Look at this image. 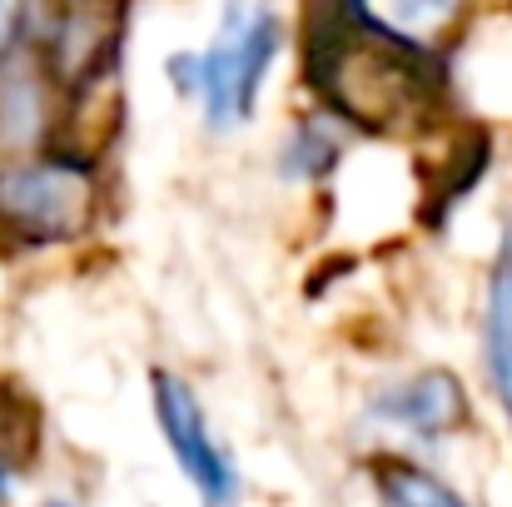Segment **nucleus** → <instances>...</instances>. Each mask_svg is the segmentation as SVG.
Masks as SVG:
<instances>
[{"label": "nucleus", "mask_w": 512, "mask_h": 507, "mask_svg": "<svg viewBox=\"0 0 512 507\" xmlns=\"http://www.w3.org/2000/svg\"><path fill=\"white\" fill-rule=\"evenodd\" d=\"M20 10H25V0H0V60H5V50L15 45V30H20Z\"/></svg>", "instance_id": "9d476101"}, {"label": "nucleus", "mask_w": 512, "mask_h": 507, "mask_svg": "<svg viewBox=\"0 0 512 507\" xmlns=\"http://www.w3.org/2000/svg\"><path fill=\"white\" fill-rule=\"evenodd\" d=\"M155 418L165 433L179 478L199 493L204 507H234L239 503V473L229 448H219V438L209 433V418L194 398V388L174 373H155Z\"/></svg>", "instance_id": "7ed1b4c3"}, {"label": "nucleus", "mask_w": 512, "mask_h": 507, "mask_svg": "<svg viewBox=\"0 0 512 507\" xmlns=\"http://www.w3.org/2000/svg\"><path fill=\"white\" fill-rule=\"evenodd\" d=\"M45 130V100L30 75H5L0 80V145L5 150H30Z\"/></svg>", "instance_id": "6e6552de"}, {"label": "nucleus", "mask_w": 512, "mask_h": 507, "mask_svg": "<svg viewBox=\"0 0 512 507\" xmlns=\"http://www.w3.org/2000/svg\"><path fill=\"white\" fill-rule=\"evenodd\" d=\"M5 493H10V463L0 458V503H5Z\"/></svg>", "instance_id": "9b49d317"}, {"label": "nucleus", "mask_w": 512, "mask_h": 507, "mask_svg": "<svg viewBox=\"0 0 512 507\" xmlns=\"http://www.w3.org/2000/svg\"><path fill=\"white\" fill-rule=\"evenodd\" d=\"M50 507H70V503H50Z\"/></svg>", "instance_id": "f8f14e48"}, {"label": "nucleus", "mask_w": 512, "mask_h": 507, "mask_svg": "<svg viewBox=\"0 0 512 507\" xmlns=\"http://www.w3.org/2000/svg\"><path fill=\"white\" fill-rule=\"evenodd\" d=\"M463 0H348V15H358L373 35L398 40L408 50H423V40H433Z\"/></svg>", "instance_id": "423d86ee"}, {"label": "nucleus", "mask_w": 512, "mask_h": 507, "mask_svg": "<svg viewBox=\"0 0 512 507\" xmlns=\"http://www.w3.org/2000/svg\"><path fill=\"white\" fill-rule=\"evenodd\" d=\"M95 169L75 155L0 169V224L30 244H65L95 224Z\"/></svg>", "instance_id": "f03ea898"}, {"label": "nucleus", "mask_w": 512, "mask_h": 507, "mask_svg": "<svg viewBox=\"0 0 512 507\" xmlns=\"http://www.w3.org/2000/svg\"><path fill=\"white\" fill-rule=\"evenodd\" d=\"M368 413L388 428H403L408 438H448L458 423H468V398L448 368H428L383 388L368 403Z\"/></svg>", "instance_id": "20e7f679"}, {"label": "nucleus", "mask_w": 512, "mask_h": 507, "mask_svg": "<svg viewBox=\"0 0 512 507\" xmlns=\"http://www.w3.org/2000/svg\"><path fill=\"white\" fill-rule=\"evenodd\" d=\"M339 165V140L324 125H299L284 145V174L289 179H324Z\"/></svg>", "instance_id": "1a4fd4ad"}, {"label": "nucleus", "mask_w": 512, "mask_h": 507, "mask_svg": "<svg viewBox=\"0 0 512 507\" xmlns=\"http://www.w3.org/2000/svg\"><path fill=\"white\" fill-rule=\"evenodd\" d=\"M483 368H488L498 408L512 423V224L498 239V259L483 294Z\"/></svg>", "instance_id": "39448f33"}, {"label": "nucleus", "mask_w": 512, "mask_h": 507, "mask_svg": "<svg viewBox=\"0 0 512 507\" xmlns=\"http://www.w3.org/2000/svg\"><path fill=\"white\" fill-rule=\"evenodd\" d=\"M274 50H279L274 10L264 0H229L214 45L204 55H174L170 80L174 90L199 95L214 130H229L254 115L259 85L274 65Z\"/></svg>", "instance_id": "f257e3e1"}, {"label": "nucleus", "mask_w": 512, "mask_h": 507, "mask_svg": "<svg viewBox=\"0 0 512 507\" xmlns=\"http://www.w3.org/2000/svg\"><path fill=\"white\" fill-rule=\"evenodd\" d=\"M368 473H373V488H378L383 507H478L453 483H443L433 468L408 463V458H373Z\"/></svg>", "instance_id": "0eeeda50"}]
</instances>
